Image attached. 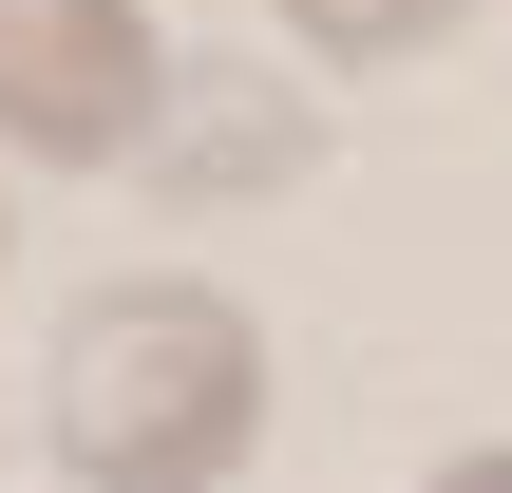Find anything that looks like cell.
<instances>
[{"instance_id":"cell-2","label":"cell","mask_w":512,"mask_h":493,"mask_svg":"<svg viewBox=\"0 0 512 493\" xmlns=\"http://www.w3.org/2000/svg\"><path fill=\"white\" fill-rule=\"evenodd\" d=\"M152 95H171L152 0H0V152H38V171H133Z\"/></svg>"},{"instance_id":"cell-5","label":"cell","mask_w":512,"mask_h":493,"mask_svg":"<svg viewBox=\"0 0 512 493\" xmlns=\"http://www.w3.org/2000/svg\"><path fill=\"white\" fill-rule=\"evenodd\" d=\"M418 493H512V437H475V456H437Z\"/></svg>"},{"instance_id":"cell-6","label":"cell","mask_w":512,"mask_h":493,"mask_svg":"<svg viewBox=\"0 0 512 493\" xmlns=\"http://www.w3.org/2000/svg\"><path fill=\"white\" fill-rule=\"evenodd\" d=\"M0 247H19V209H0Z\"/></svg>"},{"instance_id":"cell-4","label":"cell","mask_w":512,"mask_h":493,"mask_svg":"<svg viewBox=\"0 0 512 493\" xmlns=\"http://www.w3.org/2000/svg\"><path fill=\"white\" fill-rule=\"evenodd\" d=\"M475 0H285V38L304 57H342V76H380V57H437Z\"/></svg>"},{"instance_id":"cell-1","label":"cell","mask_w":512,"mask_h":493,"mask_svg":"<svg viewBox=\"0 0 512 493\" xmlns=\"http://www.w3.org/2000/svg\"><path fill=\"white\" fill-rule=\"evenodd\" d=\"M38 437L76 493H228L266 456V323L209 266H114L38 342Z\"/></svg>"},{"instance_id":"cell-3","label":"cell","mask_w":512,"mask_h":493,"mask_svg":"<svg viewBox=\"0 0 512 493\" xmlns=\"http://www.w3.org/2000/svg\"><path fill=\"white\" fill-rule=\"evenodd\" d=\"M304 171H323V114H304L285 76H171L152 133H133V190H152V209H266V190H304Z\"/></svg>"}]
</instances>
